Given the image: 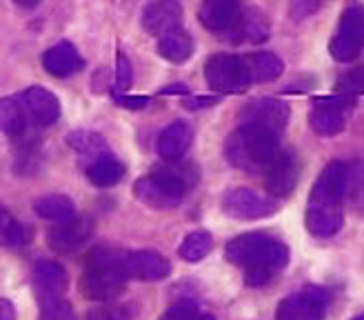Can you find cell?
I'll return each mask as SVG.
<instances>
[{"instance_id":"cell-27","label":"cell","mask_w":364,"mask_h":320,"mask_svg":"<svg viewBox=\"0 0 364 320\" xmlns=\"http://www.w3.org/2000/svg\"><path fill=\"white\" fill-rule=\"evenodd\" d=\"M213 249V238L207 231H193L185 238V242L180 245V258L187 262H198L205 256H209V252Z\"/></svg>"},{"instance_id":"cell-35","label":"cell","mask_w":364,"mask_h":320,"mask_svg":"<svg viewBox=\"0 0 364 320\" xmlns=\"http://www.w3.org/2000/svg\"><path fill=\"white\" fill-rule=\"evenodd\" d=\"M0 320H16V309L7 298H0Z\"/></svg>"},{"instance_id":"cell-13","label":"cell","mask_w":364,"mask_h":320,"mask_svg":"<svg viewBox=\"0 0 364 320\" xmlns=\"http://www.w3.org/2000/svg\"><path fill=\"white\" fill-rule=\"evenodd\" d=\"M91 231H94V223L82 216H74L71 220L56 223V227L47 234V242L53 252L71 254L91 238Z\"/></svg>"},{"instance_id":"cell-20","label":"cell","mask_w":364,"mask_h":320,"mask_svg":"<svg viewBox=\"0 0 364 320\" xmlns=\"http://www.w3.org/2000/svg\"><path fill=\"white\" fill-rule=\"evenodd\" d=\"M43 65L51 76L65 78V76H71V74H76V71H80L85 63H82L80 53L74 45L58 43V45H53L51 49L45 51Z\"/></svg>"},{"instance_id":"cell-32","label":"cell","mask_w":364,"mask_h":320,"mask_svg":"<svg viewBox=\"0 0 364 320\" xmlns=\"http://www.w3.org/2000/svg\"><path fill=\"white\" fill-rule=\"evenodd\" d=\"M336 89L342 96L364 94V67H358V69L347 71V74H342L336 82Z\"/></svg>"},{"instance_id":"cell-12","label":"cell","mask_w":364,"mask_h":320,"mask_svg":"<svg viewBox=\"0 0 364 320\" xmlns=\"http://www.w3.org/2000/svg\"><path fill=\"white\" fill-rule=\"evenodd\" d=\"M122 272L134 280H162L171 274V262L156 252H122Z\"/></svg>"},{"instance_id":"cell-15","label":"cell","mask_w":364,"mask_h":320,"mask_svg":"<svg viewBox=\"0 0 364 320\" xmlns=\"http://www.w3.org/2000/svg\"><path fill=\"white\" fill-rule=\"evenodd\" d=\"M182 7L178 0H154L142 11V29L151 36H165L173 29H180Z\"/></svg>"},{"instance_id":"cell-30","label":"cell","mask_w":364,"mask_h":320,"mask_svg":"<svg viewBox=\"0 0 364 320\" xmlns=\"http://www.w3.org/2000/svg\"><path fill=\"white\" fill-rule=\"evenodd\" d=\"M41 320H76V314L65 296L41 298Z\"/></svg>"},{"instance_id":"cell-34","label":"cell","mask_w":364,"mask_h":320,"mask_svg":"<svg viewBox=\"0 0 364 320\" xmlns=\"http://www.w3.org/2000/svg\"><path fill=\"white\" fill-rule=\"evenodd\" d=\"M132 63L129 58L124 56V53H120L118 56V78H116V87H118V92H124V89H129L132 87Z\"/></svg>"},{"instance_id":"cell-3","label":"cell","mask_w":364,"mask_h":320,"mask_svg":"<svg viewBox=\"0 0 364 320\" xmlns=\"http://www.w3.org/2000/svg\"><path fill=\"white\" fill-rule=\"evenodd\" d=\"M127 280L129 278L122 272V252L112 247H96L87 258V270L80 278V292L89 300L107 302L124 292Z\"/></svg>"},{"instance_id":"cell-22","label":"cell","mask_w":364,"mask_h":320,"mask_svg":"<svg viewBox=\"0 0 364 320\" xmlns=\"http://www.w3.org/2000/svg\"><path fill=\"white\" fill-rule=\"evenodd\" d=\"M122 176H124V165L116 156L109 154L94 158V163L87 167L89 183H94L96 187H114L122 181Z\"/></svg>"},{"instance_id":"cell-38","label":"cell","mask_w":364,"mask_h":320,"mask_svg":"<svg viewBox=\"0 0 364 320\" xmlns=\"http://www.w3.org/2000/svg\"><path fill=\"white\" fill-rule=\"evenodd\" d=\"M360 207L364 209V189H362V193H360Z\"/></svg>"},{"instance_id":"cell-17","label":"cell","mask_w":364,"mask_h":320,"mask_svg":"<svg viewBox=\"0 0 364 320\" xmlns=\"http://www.w3.org/2000/svg\"><path fill=\"white\" fill-rule=\"evenodd\" d=\"M23 105H25V112L31 118V122H36L38 127L53 124L60 116L58 98L45 87H29L23 94Z\"/></svg>"},{"instance_id":"cell-18","label":"cell","mask_w":364,"mask_h":320,"mask_svg":"<svg viewBox=\"0 0 364 320\" xmlns=\"http://www.w3.org/2000/svg\"><path fill=\"white\" fill-rule=\"evenodd\" d=\"M33 289L36 296L41 298H56L65 296L67 292V272L58 262L53 260H41L33 267Z\"/></svg>"},{"instance_id":"cell-14","label":"cell","mask_w":364,"mask_h":320,"mask_svg":"<svg viewBox=\"0 0 364 320\" xmlns=\"http://www.w3.org/2000/svg\"><path fill=\"white\" fill-rule=\"evenodd\" d=\"M242 11L245 9L240 0H203L198 16L200 23L207 29L227 33V31H235L242 18Z\"/></svg>"},{"instance_id":"cell-36","label":"cell","mask_w":364,"mask_h":320,"mask_svg":"<svg viewBox=\"0 0 364 320\" xmlns=\"http://www.w3.org/2000/svg\"><path fill=\"white\" fill-rule=\"evenodd\" d=\"M120 102L127 105V107H132V110H140V107H144L149 100L147 98H122Z\"/></svg>"},{"instance_id":"cell-24","label":"cell","mask_w":364,"mask_h":320,"mask_svg":"<svg viewBox=\"0 0 364 320\" xmlns=\"http://www.w3.org/2000/svg\"><path fill=\"white\" fill-rule=\"evenodd\" d=\"M158 53L165 60L169 63H185L191 58L193 53V38L182 29H173L165 36H160V43H158Z\"/></svg>"},{"instance_id":"cell-6","label":"cell","mask_w":364,"mask_h":320,"mask_svg":"<svg viewBox=\"0 0 364 320\" xmlns=\"http://www.w3.org/2000/svg\"><path fill=\"white\" fill-rule=\"evenodd\" d=\"M362 49H364V5H355L342 14L340 27L329 45V51L336 60L347 63L358 58Z\"/></svg>"},{"instance_id":"cell-1","label":"cell","mask_w":364,"mask_h":320,"mask_svg":"<svg viewBox=\"0 0 364 320\" xmlns=\"http://www.w3.org/2000/svg\"><path fill=\"white\" fill-rule=\"evenodd\" d=\"M227 258L245 267V280L249 287H264L289 262V247L276 236L253 231L233 238L227 245Z\"/></svg>"},{"instance_id":"cell-21","label":"cell","mask_w":364,"mask_h":320,"mask_svg":"<svg viewBox=\"0 0 364 320\" xmlns=\"http://www.w3.org/2000/svg\"><path fill=\"white\" fill-rule=\"evenodd\" d=\"M193 132L185 120H176L160 134L158 138V154L165 160H180L191 147Z\"/></svg>"},{"instance_id":"cell-2","label":"cell","mask_w":364,"mask_h":320,"mask_svg":"<svg viewBox=\"0 0 364 320\" xmlns=\"http://www.w3.org/2000/svg\"><path fill=\"white\" fill-rule=\"evenodd\" d=\"M280 151V134L251 122H240V127L227 142L231 163L251 174H264Z\"/></svg>"},{"instance_id":"cell-8","label":"cell","mask_w":364,"mask_h":320,"mask_svg":"<svg viewBox=\"0 0 364 320\" xmlns=\"http://www.w3.org/2000/svg\"><path fill=\"white\" fill-rule=\"evenodd\" d=\"M329 309V294L322 287H306L287 296L276 311V320H324Z\"/></svg>"},{"instance_id":"cell-16","label":"cell","mask_w":364,"mask_h":320,"mask_svg":"<svg viewBox=\"0 0 364 320\" xmlns=\"http://www.w3.org/2000/svg\"><path fill=\"white\" fill-rule=\"evenodd\" d=\"M289 120V110L287 105L280 100H273V98H260V100H253L249 102L242 114H240V122H251V124H260V127L273 129L282 134L284 124Z\"/></svg>"},{"instance_id":"cell-33","label":"cell","mask_w":364,"mask_h":320,"mask_svg":"<svg viewBox=\"0 0 364 320\" xmlns=\"http://www.w3.org/2000/svg\"><path fill=\"white\" fill-rule=\"evenodd\" d=\"M160 320H215L211 314L198 309L196 305H176L160 316Z\"/></svg>"},{"instance_id":"cell-26","label":"cell","mask_w":364,"mask_h":320,"mask_svg":"<svg viewBox=\"0 0 364 320\" xmlns=\"http://www.w3.org/2000/svg\"><path fill=\"white\" fill-rule=\"evenodd\" d=\"M0 129L9 136H21L27 129V112L23 100L0 98Z\"/></svg>"},{"instance_id":"cell-39","label":"cell","mask_w":364,"mask_h":320,"mask_svg":"<svg viewBox=\"0 0 364 320\" xmlns=\"http://www.w3.org/2000/svg\"><path fill=\"white\" fill-rule=\"evenodd\" d=\"M351 320H364V311H362V314H358V316H355V318H351Z\"/></svg>"},{"instance_id":"cell-5","label":"cell","mask_w":364,"mask_h":320,"mask_svg":"<svg viewBox=\"0 0 364 320\" xmlns=\"http://www.w3.org/2000/svg\"><path fill=\"white\" fill-rule=\"evenodd\" d=\"M205 78L220 94H240L251 82L245 58L233 53H213L205 65Z\"/></svg>"},{"instance_id":"cell-9","label":"cell","mask_w":364,"mask_h":320,"mask_svg":"<svg viewBox=\"0 0 364 320\" xmlns=\"http://www.w3.org/2000/svg\"><path fill=\"white\" fill-rule=\"evenodd\" d=\"M223 211L235 220H258L276 211V203L249 187H235L223 196Z\"/></svg>"},{"instance_id":"cell-23","label":"cell","mask_w":364,"mask_h":320,"mask_svg":"<svg viewBox=\"0 0 364 320\" xmlns=\"http://www.w3.org/2000/svg\"><path fill=\"white\" fill-rule=\"evenodd\" d=\"M247 71L251 82H269L276 80L282 71H284V63L271 51H258V53H249L245 58Z\"/></svg>"},{"instance_id":"cell-11","label":"cell","mask_w":364,"mask_h":320,"mask_svg":"<svg viewBox=\"0 0 364 320\" xmlns=\"http://www.w3.org/2000/svg\"><path fill=\"white\" fill-rule=\"evenodd\" d=\"M264 185L273 198H287L296 189L300 178V163L294 151H280L273 165L264 171Z\"/></svg>"},{"instance_id":"cell-19","label":"cell","mask_w":364,"mask_h":320,"mask_svg":"<svg viewBox=\"0 0 364 320\" xmlns=\"http://www.w3.org/2000/svg\"><path fill=\"white\" fill-rule=\"evenodd\" d=\"M342 223H344L342 207L309 203V207H306V227H309V231H311L314 236L331 238L342 229Z\"/></svg>"},{"instance_id":"cell-10","label":"cell","mask_w":364,"mask_h":320,"mask_svg":"<svg viewBox=\"0 0 364 320\" xmlns=\"http://www.w3.org/2000/svg\"><path fill=\"white\" fill-rule=\"evenodd\" d=\"M351 107L349 96H333V98H318L311 112V127L320 136H336L347 124V114Z\"/></svg>"},{"instance_id":"cell-37","label":"cell","mask_w":364,"mask_h":320,"mask_svg":"<svg viewBox=\"0 0 364 320\" xmlns=\"http://www.w3.org/2000/svg\"><path fill=\"white\" fill-rule=\"evenodd\" d=\"M16 5H21V7H25V9H33L36 5L41 3V0H14Z\"/></svg>"},{"instance_id":"cell-4","label":"cell","mask_w":364,"mask_h":320,"mask_svg":"<svg viewBox=\"0 0 364 320\" xmlns=\"http://www.w3.org/2000/svg\"><path fill=\"white\" fill-rule=\"evenodd\" d=\"M187 181L182 174L176 171H156L149 176H142L134 185L136 198L154 209H171L178 207L185 198Z\"/></svg>"},{"instance_id":"cell-25","label":"cell","mask_w":364,"mask_h":320,"mask_svg":"<svg viewBox=\"0 0 364 320\" xmlns=\"http://www.w3.org/2000/svg\"><path fill=\"white\" fill-rule=\"evenodd\" d=\"M33 209L41 218L51 220V223H65L76 216V207L67 196L60 193H51V196H43L41 201L33 203Z\"/></svg>"},{"instance_id":"cell-31","label":"cell","mask_w":364,"mask_h":320,"mask_svg":"<svg viewBox=\"0 0 364 320\" xmlns=\"http://www.w3.org/2000/svg\"><path fill=\"white\" fill-rule=\"evenodd\" d=\"M87 320H134V309L127 305H114L112 300H107L89 309Z\"/></svg>"},{"instance_id":"cell-7","label":"cell","mask_w":364,"mask_h":320,"mask_svg":"<svg viewBox=\"0 0 364 320\" xmlns=\"http://www.w3.org/2000/svg\"><path fill=\"white\" fill-rule=\"evenodd\" d=\"M353 183V169L342 163V160H333L329 163L311 189V198L309 203H320V205H342V198L349 193Z\"/></svg>"},{"instance_id":"cell-28","label":"cell","mask_w":364,"mask_h":320,"mask_svg":"<svg viewBox=\"0 0 364 320\" xmlns=\"http://www.w3.org/2000/svg\"><path fill=\"white\" fill-rule=\"evenodd\" d=\"M0 240L14 247H23L29 242V229L14 220L3 207H0Z\"/></svg>"},{"instance_id":"cell-29","label":"cell","mask_w":364,"mask_h":320,"mask_svg":"<svg viewBox=\"0 0 364 320\" xmlns=\"http://www.w3.org/2000/svg\"><path fill=\"white\" fill-rule=\"evenodd\" d=\"M235 31H240L242 36H247L249 41H264L267 33H269V25L264 21V16L256 9H249V11H242V18Z\"/></svg>"}]
</instances>
